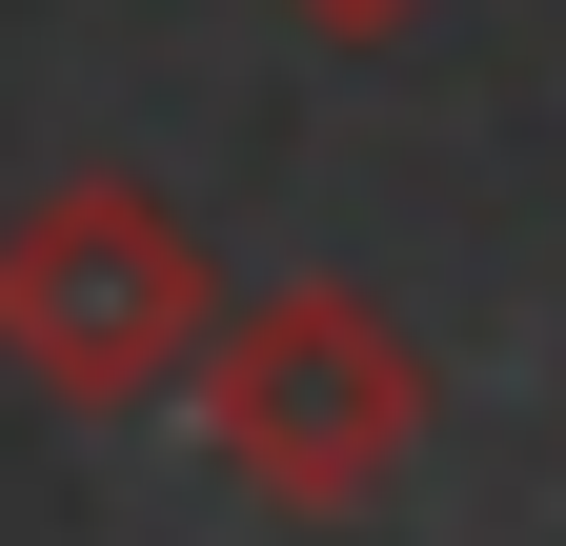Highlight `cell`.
<instances>
[{"label": "cell", "instance_id": "obj_1", "mask_svg": "<svg viewBox=\"0 0 566 546\" xmlns=\"http://www.w3.org/2000/svg\"><path fill=\"white\" fill-rule=\"evenodd\" d=\"M182 385H202V445H223L283 526L385 506L405 465H424V405H446V385H424V345H405L365 284H263V304H223Z\"/></svg>", "mask_w": 566, "mask_h": 546}, {"label": "cell", "instance_id": "obj_2", "mask_svg": "<svg viewBox=\"0 0 566 546\" xmlns=\"http://www.w3.org/2000/svg\"><path fill=\"white\" fill-rule=\"evenodd\" d=\"M202 324H223V284H202V243H182V202L163 182H41V202H0V365H21L41 405H163L202 365Z\"/></svg>", "mask_w": 566, "mask_h": 546}, {"label": "cell", "instance_id": "obj_3", "mask_svg": "<svg viewBox=\"0 0 566 546\" xmlns=\"http://www.w3.org/2000/svg\"><path fill=\"white\" fill-rule=\"evenodd\" d=\"M304 41H405V21H446V0H283Z\"/></svg>", "mask_w": 566, "mask_h": 546}]
</instances>
